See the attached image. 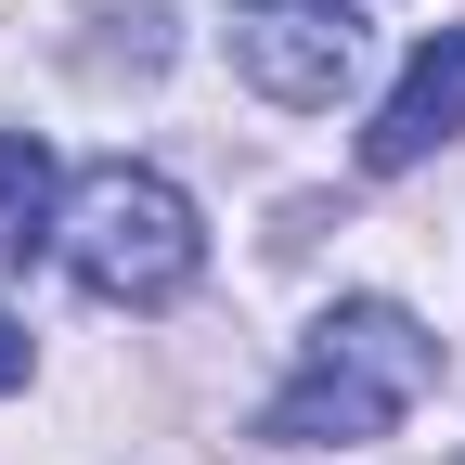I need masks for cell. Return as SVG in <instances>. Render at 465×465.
Wrapping results in <instances>:
<instances>
[{"mask_svg": "<svg viewBox=\"0 0 465 465\" xmlns=\"http://www.w3.org/2000/svg\"><path fill=\"white\" fill-rule=\"evenodd\" d=\"M440 143H465V26H440L414 65H401V91L375 104V130H362V168L401 182V168H427Z\"/></svg>", "mask_w": 465, "mask_h": 465, "instance_id": "277c9868", "label": "cell"}, {"mask_svg": "<svg viewBox=\"0 0 465 465\" xmlns=\"http://www.w3.org/2000/svg\"><path fill=\"white\" fill-rule=\"evenodd\" d=\"M0 388H26V323H0Z\"/></svg>", "mask_w": 465, "mask_h": 465, "instance_id": "8992f818", "label": "cell"}, {"mask_svg": "<svg viewBox=\"0 0 465 465\" xmlns=\"http://www.w3.org/2000/svg\"><path fill=\"white\" fill-rule=\"evenodd\" d=\"M39 232H52V155L26 130H0V272H26Z\"/></svg>", "mask_w": 465, "mask_h": 465, "instance_id": "5b68a950", "label": "cell"}, {"mask_svg": "<svg viewBox=\"0 0 465 465\" xmlns=\"http://www.w3.org/2000/svg\"><path fill=\"white\" fill-rule=\"evenodd\" d=\"M232 78L323 116L362 78V0H232Z\"/></svg>", "mask_w": 465, "mask_h": 465, "instance_id": "3957f363", "label": "cell"}, {"mask_svg": "<svg viewBox=\"0 0 465 465\" xmlns=\"http://www.w3.org/2000/svg\"><path fill=\"white\" fill-rule=\"evenodd\" d=\"M194 259H207L194 194L155 182V168H130V155H104L91 182L65 194V272L91 284V298H116V311H168V298L194 284Z\"/></svg>", "mask_w": 465, "mask_h": 465, "instance_id": "7a4b0ae2", "label": "cell"}, {"mask_svg": "<svg viewBox=\"0 0 465 465\" xmlns=\"http://www.w3.org/2000/svg\"><path fill=\"white\" fill-rule=\"evenodd\" d=\"M427 388H440V336L414 311L401 298H336L298 336V375L272 388L259 440H388Z\"/></svg>", "mask_w": 465, "mask_h": 465, "instance_id": "6da1fadb", "label": "cell"}]
</instances>
